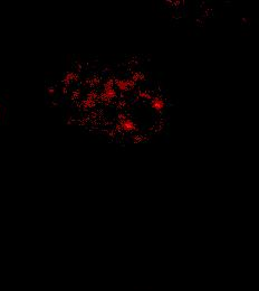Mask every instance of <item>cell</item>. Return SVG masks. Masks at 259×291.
Returning a JSON list of instances; mask_svg holds the SVG:
<instances>
[{"mask_svg":"<svg viewBox=\"0 0 259 291\" xmlns=\"http://www.w3.org/2000/svg\"><path fill=\"white\" fill-rule=\"evenodd\" d=\"M120 127H121L124 131H132V130H134V129L136 128V125H135L131 120H128V119H123V120L120 122Z\"/></svg>","mask_w":259,"mask_h":291,"instance_id":"cell-1","label":"cell"},{"mask_svg":"<svg viewBox=\"0 0 259 291\" xmlns=\"http://www.w3.org/2000/svg\"><path fill=\"white\" fill-rule=\"evenodd\" d=\"M118 87L121 91H125V90H128V87H130V83H128L126 80L118 81Z\"/></svg>","mask_w":259,"mask_h":291,"instance_id":"cell-4","label":"cell"},{"mask_svg":"<svg viewBox=\"0 0 259 291\" xmlns=\"http://www.w3.org/2000/svg\"><path fill=\"white\" fill-rule=\"evenodd\" d=\"M114 95H115V91L114 89H113V86H112L111 84H107L106 86H105V89H104V96L106 97L107 100H110L112 97H114Z\"/></svg>","mask_w":259,"mask_h":291,"instance_id":"cell-3","label":"cell"},{"mask_svg":"<svg viewBox=\"0 0 259 291\" xmlns=\"http://www.w3.org/2000/svg\"><path fill=\"white\" fill-rule=\"evenodd\" d=\"M151 107H152L155 111H161V110L164 109V101H163L162 99H160V97H155V99H153L152 102H151Z\"/></svg>","mask_w":259,"mask_h":291,"instance_id":"cell-2","label":"cell"}]
</instances>
